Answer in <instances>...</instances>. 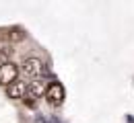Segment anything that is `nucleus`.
<instances>
[{
  "label": "nucleus",
  "instance_id": "1",
  "mask_svg": "<svg viewBox=\"0 0 134 123\" xmlns=\"http://www.w3.org/2000/svg\"><path fill=\"white\" fill-rule=\"evenodd\" d=\"M48 80L46 78H35L33 82H29L27 84V92H25V96H23V103L29 107V109H33L37 105V99L46 92V88H48Z\"/></svg>",
  "mask_w": 134,
  "mask_h": 123
},
{
  "label": "nucleus",
  "instance_id": "2",
  "mask_svg": "<svg viewBox=\"0 0 134 123\" xmlns=\"http://www.w3.org/2000/svg\"><path fill=\"white\" fill-rule=\"evenodd\" d=\"M21 72L27 76V78H41L43 74H46V64H43V60L41 57H37V55H29L23 64H21Z\"/></svg>",
  "mask_w": 134,
  "mask_h": 123
},
{
  "label": "nucleus",
  "instance_id": "3",
  "mask_svg": "<svg viewBox=\"0 0 134 123\" xmlns=\"http://www.w3.org/2000/svg\"><path fill=\"white\" fill-rule=\"evenodd\" d=\"M43 96H46L48 105L60 107L64 103V99H66V90H64V86H62L60 82H50L48 88H46V92H43Z\"/></svg>",
  "mask_w": 134,
  "mask_h": 123
},
{
  "label": "nucleus",
  "instance_id": "4",
  "mask_svg": "<svg viewBox=\"0 0 134 123\" xmlns=\"http://www.w3.org/2000/svg\"><path fill=\"white\" fill-rule=\"evenodd\" d=\"M15 80H19V66L13 62H2L0 64V86H8Z\"/></svg>",
  "mask_w": 134,
  "mask_h": 123
},
{
  "label": "nucleus",
  "instance_id": "5",
  "mask_svg": "<svg viewBox=\"0 0 134 123\" xmlns=\"http://www.w3.org/2000/svg\"><path fill=\"white\" fill-rule=\"evenodd\" d=\"M25 92H27V82H23V80H15V82H10L6 86V96L15 99V101H19V99L23 101Z\"/></svg>",
  "mask_w": 134,
  "mask_h": 123
},
{
  "label": "nucleus",
  "instance_id": "6",
  "mask_svg": "<svg viewBox=\"0 0 134 123\" xmlns=\"http://www.w3.org/2000/svg\"><path fill=\"white\" fill-rule=\"evenodd\" d=\"M25 37H27V33H25L23 27H10V29H6V39H8L10 43H19V41H23Z\"/></svg>",
  "mask_w": 134,
  "mask_h": 123
},
{
  "label": "nucleus",
  "instance_id": "7",
  "mask_svg": "<svg viewBox=\"0 0 134 123\" xmlns=\"http://www.w3.org/2000/svg\"><path fill=\"white\" fill-rule=\"evenodd\" d=\"M13 53H15L13 45H0V64H2V62H10Z\"/></svg>",
  "mask_w": 134,
  "mask_h": 123
},
{
  "label": "nucleus",
  "instance_id": "8",
  "mask_svg": "<svg viewBox=\"0 0 134 123\" xmlns=\"http://www.w3.org/2000/svg\"><path fill=\"white\" fill-rule=\"evenodd\" d=\"M41 123H62V121H60L58 117L52 115V117H41Z\"/></svg>",
  "mask_w": 134,
  "mask_h": 123
}]
</instances>
